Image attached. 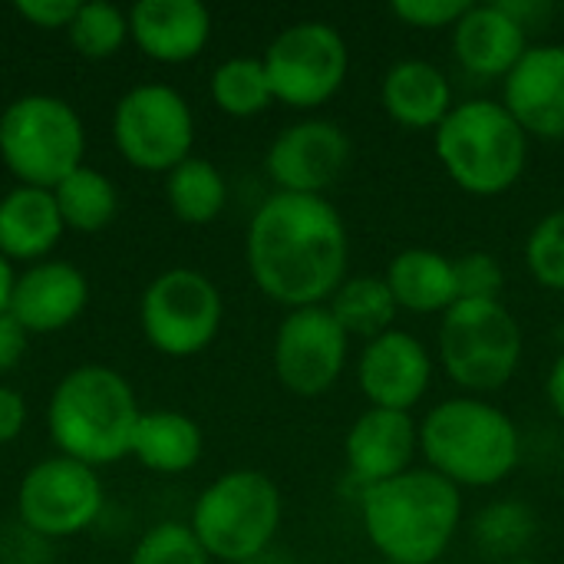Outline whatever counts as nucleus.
Segmentation results:
<instances>
[{"label": "nucleus", "instance_id": "obj_1", "mask_svg": "<svg viewBox=\"0 0 564 564\" xmlns=\"http://www.w3.org/2000/svg\"><path fill=\"white\" fill-rule=\"evenodd\" d=\"M245 258L258 291L288 311L327 304L347 281V221L324 195L274 192L248 225Z\"/></svg>", "mask_w": 564, "mask_h": 564}, {"label": "nucleus", "instance_id": "obj_2", "mask_svg": "<svg viewBox=\"0 0 564 564\" xmlns=\"http://www.w3.org/2000/svg\"><path fill=\"white\" fill-rule=\"evenodd\" d=\"M360 522L390 564H436L463 522V489L433 469H410L357 492Z\"/></svg>", "mask_w": 564, "mask_h": 564}, {"label": "nucleus", "instance_id": "obj_3", "mask_svg": "<svg viewBox=\"0 0 564 564\" xmlns=\"http://www.w3.org/2000/svg\"><path fill=\"white\" fill-rule=\"evenodd\" d=\"M420 453L456 489H492L519 469L522 436L502 406L449 397L420 420Z\"/></svg>", "mask_w": 564, "mask_h": 564}, {"label": "nucleus", "instance_id": "obj_4", "mask_svg": "<svg viewBox=\"0 0 564 564\" xmlns=\"http://www.w3.org/2000/svg\"><path fill=\"white\" fill-rule=\"evenodd\" d=\"M46 416L63 456L83 466H109L132 453V433L142 413L122 373L86 364L59 380Z\"/></svg>", "mask_w": 564, "mask_h": 564}, {"label": "nucleus", "instance_id": "obj_5", "mask_svg": "<svg viewBox=\"0 0 564 564\" xmlns=\"http://www.w3.org/2000/svg\"><path fill=\"white\" fill-rule=\"evenodd\" d=\"M443 172L476 198H496L519 185L529 162V135L496 99L456 102L433 132Z\"/></svg>", "mask_w": 564, "mask_h": 564}, {"label": "nucleus", "instance_id": "obj_6", "mask_svg": "<svg viewBox=\"0 0 564 564\" xmlns=\"http://www.w3.org/2000/svg\"><path fill=\"white\" fill-rule=\"evenodd\" d=\"M440 367L469 397L502 390L522 364L525 337L502 301H456L440 317Z\"/></svg>", "mask_w": 564, "mask_h": 564}, {"label": "nucleus", "instance_id": "obj_7", "mask_svg": "<svg viewBox=\"0 0 564 564\" xmlns=\"http://www.w3.org/2000/svg\"><path fill=\"white\" fill-rule=\"evenodd\" d=\"M281 525V489L258 469L218 476L192 509V532L208 558L241 564L258 558Z\"/></svg>", "mask_w": 564, "mask_h": 564}, {"label": "nucleus", "instance_id": "obj_8", "mask_svg": "<svg viewBox=\"0 0 564 564\" xmlns=\"http://www.w3.org/2000/svg\"><path fill=\"white\" fill-rule=\"evenodd\" d=\"M86 132L76 109L56 96H23L0 116V155L30 188H56L79 169Z\"/></svg>", "mask_w": 564, "mask_h": 564}, {"label": "nucleus", "instance_id": "obj_9", "mask_svg": "<svg viewBox=\"0 0 564 564\" xmlns=\"http://www.w3.org/2000/svg\"><path fill=\"white\" fill-rule=\"evenodd\" d=\"M271 93L291 109H317L334 99L350 73V50L327 20L284 26L261 56Z\"/></svg>", "mask_w": 564, "mask_h": 564}, {"label": "nucleus", "instance_id": "obj_10", "mask_svg": "<svg viewBox=\"0 0 564 564\" xmlns=\"http://www.w3.org/2000/svg\"><path fill=\"white\" fill-rule=\"evenodd\" d=\"M139 314L142 334L159 354L195 357L218 337L225 304L205 274L192 268H172L145 288Z\"/></svg>", "mask_w": 564, "mask_h": 564}, {"label": "nucleus", "instance_id": "obj_11", "mask_svg": "<svg viewBox=\"0 0 564 564\" xmlns=\"http://www.w3.org/2000/svg\"><path fill=\"white\" fill-rule=\"evenodd\" d=\"M112 135L129 165L142 172H172L192 152L195 119L178 89L145 83L119 99Z\"/></svg>", "mask_w": 564, "mask_h": 564}, {"label": "nucleus", "instance_id": "obj_12", "mask_svg": "<svg viewBox=\"0 0 564 564\" xmlns=\"http://www.w3.org/2000/svg\"><path fill=\"white\" fill-rule=\"evenodd\" d=\"M274 373L294 397H324L347 370L350 337L334 321L327 304L288 311L274 334Z\"/></svg>", "mask_w": 564, "mask_h": 564}, {"label": "nucleus", "instance_id": "obj_13", "mask_svg": "<svg viewBox=\"0 0 564 564\" xmlns=\"http://www.w3.org/2000/svg\"><path fill=\"white\" fill-rule=\"evenodd\" d=\"M20 519L46 539H69L89 529L102 509V482L93 466L69 456L36 463L20 482Z\"/></svg>", "mask_w": 564, "mask_h": 564}, {"label": "nucleus", "instance_id": "obj_14", "mask_svg": "<svg viewBox=\"0 0 564 564\" xmlns=\"http://www.w3.org/2000/svg\"><path fill=\"white\" fill-rule=\"evenodd\" d=\"M354 142L334 119H301L281 129L264 155V169L278 192L324 195L350 165Z\"/></svg>", "mask_w": 564, "mask_h": 564}, {"label": "nucleus", "instance_id": "obj_15", "mask_svg": "<svg viewBox=\"0 0 564 564\" xmlns=\"http://www.w3.org/2000/svg\"><path fill=\"white\" fill-rule=\"evenodd\" d=\"M357 383L370 406L410 413L433 383V354L410 330H387L364 344L357 357Z\"/></svg>", "mask_w": 564, "mask_h": 564}, {"label": "nucleus", "instance_id": "obj_16", "mask_svg": "<svg viewBox=\"0 0 564 564\" xmlns=\"http://www.w3.org/2000/svg\"><path fill=\"white\" fill-rule=\"evenodd\" d=\"M420 453V423L410 413L367 406L344 436V463L357 492L413 469Z\"/></svg>", "mask_w": 564, "mask_h": 564}, {"label": "nucleus", "instance_id": "obj_17", "mask_svg": "<svg viewBox=\"0 0 564 564\" xmlns=\"http://www.w3.org/2000/svg\"><path fill=\"white\" fill-rule=\"evenodd\" d=\"M502 106L529 139L564 142V43H532L502 79Z\"/></svg>", "mask_w": 564, "mask_h": 564}, {"label": "nucleus", "instance_id": "obj_18", "mask_svg": "<svg viewBox=\"0 0 564 564\" xmlns=\"http://www.w3.org/2000/svg\"><path fill=\"white\" fill-rule=\"evenodd\" d=\"M529 30L496 3H469L453 26V56L476 79H506L529 50Z\"/></svg>", "mask_w": 564, "mask_h": 564}, {"label": "nucleus", "instance_id": "obj_19", "mask_svg": "<svg viewBox=\"0 0 564 564\" xmlns=\"http://www.w3.org/2000/svg\"><path fill=\"white\" fill-rule=\"evenodd\" d=\"M86 278L66 261H40L26 268L10 291V314L26 334H50L73 324L86 307Z\"/></svg>", "mask_w": 564, "mask_h": 564}, {"label": "nucleus", "instance_id": "obj_20", "mask_svg": "<svg viewBox=\"0 0 564 564\" xmlns=\"http://www.w3.org/2000/svg\"><path fill=\"white\" fill-rule=\"evenodd\" d=\"M129 33L145 56L188 63L212 36V13L198 0H139L129 10Z\"/></svg>", "mask_w": 564, "mask_h": 564}, {"label": "nucleus", "instance_id": "obj_21", "mask_svg": "<svg viewBox=\"0 0 564 564\" xmlns=\"http://www.w3.org/2000/svg\"><path fill=\"white\" fill-rule=\"evenodd\" d=\"M380 102L387 116L403 129H440L443 119L453 112L456 96L449 76L430 63V59H397L383 83H380Z\"/></svg>", "mask_w": 564, "mask_h": 564}, {"label": "nucleus", "instance_id": "obj_22", "mask_svg": "<svg viewBox=\"0 0 564 564\" xmlns=\"http://www.w3.org/2000/svg\"><path fill=\"white\" fill-rule=\"evenodd\" d=\"M393 301L406 314H446L459 301L456 264L433 248H406L393 254L383 274Z\"/></svg>", "mask_w": 564, "mask_h": 564}, {"label": "nucleus", "instance_id": "obj_23", "mask_svg": "<svg viewBox=\"0 0 564 564\" xmlns=\"http://www.w3.org/2000/svg\"><path fill=\"white\" fill-rule=\"evenodd\" d=\"M63 215L50 188L20 185L0 202V254L10 261H36L56 248Z\"/></svg>", "mask_w": 564, "mask_h": 564}, {"label": "nucleus", "instance_id": "obj_24", "mask_svg": "<svg viewBox=\"0 0 564 564\" xmlns=\"http://www.w3.org/2000/svg\"><path fill=\"white\" fill-rule=\"evenodd\" d=\"M202 430L175 410L142 413L132 433V456L152 473H185L202 459Z\"/></svg>", "mask_w": 564, "mask_h": 564}, {"label": "nucleus", "instance_id": "obj_25", "mask_svg": "<svg viewBox=\"0 0 564 564\" xmlns=\"http://www.w3.org/2000/svg\"><path fill=\"white\" fill-rule=\"evenodd\" d=\"M327 311L334 314V321L347 330V337H360L364 344L393 330V321L400 314L390 288L383 278L377 274H357L347 278L334 297L327 301Z\"/></svg>", "mask_w": 564, "mask_h": 564}, {"label": "nucleus", "instance_id": "obj_26", "mask_svg": "<svg viewBox=\"0 0 564 564\" xmlns=\"http://www.w3.org/2000/svg\"><path fill=\"white\" fill-rule=\"evenodd\" d=\"M539 516L529 502L522 499H499L479 509L473 519V545L479 549L482 558L502 564L512 558H522L532 542L539 539Z\"/></svg>", "mask_w": 564, "mask_h": 564}, {"label": "nucleus", "instance_id": "obj_27", "mask_svg": "<svg viewBox=\"0 0 564 564\" xmlns=\"http://www.w3.org/2000/svg\"><path fill=\"white\" fill-rule=\"evenodd\" d=\"M169 205L185 225H208L225 212L228 185L208 159H185L169 172Z\"/></svg>", "mask_w": 564, "mask_h": 564}, {"label": "nucleus", "instance_id": "obj_28", "mask_svg": "<svg viewBox=\"0 0 564 564\" xmlns=\"http://www.w3.org/2000/svg\"><path fill=\"white\" fill-rule=\"evenodd\" d=\"M53 198L63 215V225L76 228V231H99L119 212V195H116L112 182L102 172L86 169V165H79L73 175H66L53 188Z\"/></svg>", "mask_w": 564, "mask_h": 564}, {"label": "nucleus", "instance_id": "obj_29", "mask_svg": "<svg viewBox=\"0 0 564 564\" xmlns=\"http://www.w3.org/2000/svg\"><path fill=\"white\" fill-rule=\"evenodd\" d=\"M212 99L235 119H251L274 102L264 63L254 56H231L212 73Z\"/></svg>", "mask_w": 564, "mask_h": 564}, {"label": "nucleus", "instance_id": "obj_30", "mask_svg": "<svg viewBox=\"0 0 564 564\" xmlns=\"http://www.w3.org/2000/svg\"><path fill=\"white\" fill-rule=\"evenodd\" d=\"M66 33L76 53H83L86 59H106L126 43L129 20L119 7L93 0V3H79V13L73 17Z\"/></svg>", "mask_w": 564, "mask_h": 564}, {"label": "nucleus", "instance_id": "obj_31", "mask_svg": "<svg viewBox=\"0 0 564 564\" xmlns=\"http://www.w3.org/2000/svg\"><path fill=\"white\" fill-rule=\"evenodd\" d=\"M525 268L542 288L564 294V208L549 212L529 231V238H525Z\"/></svg>", "mask_w": 564, "mask_h": 564}, {"label": "nucleus", "instance_id": "obj_32", "mask_svg": "<svg viewBox=\"0 0 564 564\" xmlns=\"http://www.w3.org/2000/svg\"><path fill=\"white\" fill-rule=\"evenodd\" d=\"M129 564H208V552L202 549L192 525L162 522L139 539Z\"/></svg>", "mask_w": 564, "mask_h": 564}, {"label": "nucleus", "instance_id": "obj_33", "mask_svg": "<svg viewBox=\"0 0 564 564\" xmlns=\"http://www.w3.org/2000/svg\"><path fill=\"white\" fill-rule=\"evenodd\" d=\"M456 264V288L459 301H502L506 271L496 254L489 251H466L453 258Z\"/></svg>", "mask_w": 564, "mask_h": 564}, {"label": "nucleus", "instance_id": "obj_34", "mask_svg": "<svg viewBox=\"0 0 564 564\" xmlns=\"http://www.w3.org/2000/svg\"><path fill=\"white\" fill-rule=\"evenodd\" d=\"M393 17L416 30H453L469 0H393Z\"/></svg>", "mask_w": 564, "mask_h": 564}, {"label": "nucleus", "instance_id": "obj_35", "mask_svg": "<svg viewBox=\"0 0 564 564\" xmlns=\"http://www.w3.org/2000/svg\"><path fill=\"white\" fill-rule=\"evenodd\" d=\"M13 10L23 20H30L33 26L56 30V26H69L73 23V17L79 13V3L76 0H17Z\"/></svg>", "mask_w": 564, "mask_h": 564}, {"label": "nucleus", "instance_id": "obj_36", "mask_svg": "<svg viewBox=\"0 0 564 564\" xmlns=\"http://www.w3.org/2000/svg\"><path fill=\"white\" fill-rule=\"evenodd\" d=\"M23 354H26V330L10 311H3L0 314V373L13 370Z\"/></svg>", "mask_w": 564, "mask_h": 564}, {"label": "nucleus", "instance_id": "obj_37", "mask_svg": "<svg viewBox=\"0 0 564 564\" xmlns=\"http://www.w3.org/2000/svg\"><path fill=\"white\" fill-rule=\"evenodd\" d=\"M26 423V406H23V397L10 387H0V443H10L20 436Z\"/></svg>", "mask_w": 564, "mask_h": 564}, {"label": "nucleus", "instance_id": "obj_38", "mask_svg": "<svg viewBox=\"0 0 564 564\" xmlns=\"http://www.w3.org/2000/svg\"><path fill=\"white\" fill-rule=\"evenodd\" d=\"M545 397H549V406L552 413L564 420V354L555 357L552 370H549V380H545Z\"/></svg>", "mask_w": 564, "mask_h": 564}, {"label": "nucleus", "instance_id": "obj_39", "mask_svg": "<svg viewBox=\"0 0 564 564\" xmlns=\"http://www.w3.org/2000/svg\"><path fill=\"white\" fill-rule=\"evenodd\" d=\"M13 268H10V261L0 254V314L10 307V291H13Z\"/></svg>", "mask_w": 564, "mask_h": 564}, {"label": "nucleus", "instance_id": "obj_40", "mask_svg": "<svg viewBox=\"0 0 564 564\" xmlns=\"http://www.w3.org/2000/svg\"><path fill=\"white\" fill-rule=\"evenodd\" d=\"M502 564H539L535 558H529V555H522V558H512V562H502Z\"/></svg>", "mask_w": 564, "mask_h": 564}, {"label": "nucleus", "instance_id": "obj_41", "mask_svg": "<svg viewBox=\"0 0 564 564\" xmlns=\"http://www.w3.org/2000/svg\"><path fill=\"white\" fill-rule=\"evenodd\" d=\"M370 564H390V562H383V558H377V562H370Z\"/></svg>", "mask_w": 564, "mask_h": 564}, {"label": "nucleus", "instance_id": "obj_42", "mask_svg": "<svg viewBox=\"0 0 564 564\" xmlns=\"http://www.w3.org/2000/svg\"><path fill=\"white\" fill-rule=\"evenodd\" d=\"M297 564H314V562H297Z\"/></svg>", "mask_w": 564, "mask_h": 564}]
</instances>
